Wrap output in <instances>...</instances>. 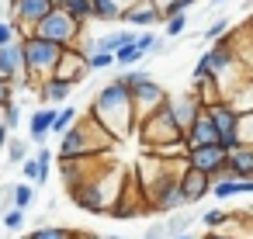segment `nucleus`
<instances>
[{
	"label": "nucleus",
	"instance_id": "nucleus-30",
	"mask_svg": "<svg viewBox=\"0 0 253 239\" xmlns=\"http://www.w3.org/2000/svg\"><path fill=\"white\" fill-rule=\"evenodd\" d=\"M4 149H7V163H18V166H21V163L32 156V146H28V139H18V135H11Z\"/></svg>",
	"mask_w": 253,
	"mask_h": 239
},
{
	"label": "nucleus",
	"instance_id": "nucleus-18",
	"mask_svg": "<svg viewBox=\"0 0 253 239\" xmlns=\"http://www.w3.org/2000/svg\"><path fill=\"white\" fill-rule=\"evenodd\" d=\"M184 142H187V149H194V146H215V142H218L215 125H211V118H208V111H205V108L194 115L191 128L184 132Z\"/></svg>",
	"mask_w": 253,
	"mask_h": 239
},
{
	"label": "nucleus",
	"instance_id": "nucleus-32",
	"mask_svg": "<svg viewBox=\"0 0 253 239\" xmlns=\"http://www.w3.org/2000/svg\"><path fill=\"white\" fill-rule=\"evenodd\" d=\"M0 222H4V229H7L11 236H21V232H25V222H28V218H25V211H18V208H7L4 215H0Z\"/></svg>",
	"mask_w": 253,
	"mask_h": 239
},
{
	"label": "nucleus",
	"instance_id": "nucleus-43",
	"mask_svg": "<svg viewBox=\"0 0 253 239\" xmlns=\"http://www.w3.org/2000/svg\"><path fill=\"white\" fill-rule=\"evenodd\" d=\"M11 191H14V184H0V215L11 208Z\"/></svg>",
	"mask_w": 253,
	"mask_h": 239
},
{
	"label": "nucleus",
	"instance_id": "nucleus-52",
	"mask_svg": "<svg viewBox=\"0 0 253 239\" xmlns=\"http://www.w3.org/2000/svg\"><path fill=\"white\" fill-rule=\"evenodd\" d=\"M218 4H222V0H211V7H218Z\"/></svg>",
	"mask_w": 253,
	"mask_h": 239
},
{
	"label": "nucleus",
	"instance_id": "nucleus-45",
	"mask_svg": "<svg viewBox=\"0 0 253 239\" xmlns=\"http://www.w3.org/2000/svg\"><path fill=\"white\" fill-rule=\"evenodd\" d=\"M142 239H167V232H163V225H149Z\"/></svg>",
	"mask_w": 253,
	"mask_h": 239
},
{
	"label": "nucleus",
	"instance_id": "nucleus-25",
	"mask_svg": "<svg viewBox=\"0 0 253 239\" xmlns=\"http://www.w3.org/2000/svg\"><path fill=\"white\" fill-rule=\"evenodd\" d=\"M225 104H229L236 115H250V111H253V80H243V83L225 97Z\"/></svg>",
	"mask_w": 253,
	"mask_h": 239
},
{
	"label": "nucleus",
	"instance_id": "nucleus-15",
	"mask_svg": "<svg viewBox=\"0 0 253 239\" xmlns=\"http://www.w3.org/2000/svg\"><path fill=\"white\" fill-rule=\"evenodd\" d=\"M201 111V101H198V94L194 90H184V94H177V97H170V115H173V125L180 128V135L191 128V121H194V115Z\"/></svg>",
	"mask_w": 253,
	"mask_h": 239
},
{
	"label": "nucleus",
	"instance_id": "nucleus-36",
	"mask_svg": "<svg viewBox=\"0 0 253 239\" xmlns=\"http://www.w3.org/2000/svg\"><path fill=\"white\" fill-rule=\"evenodd\" d=\"M229 28H232V25H229V18H215V21H211V25H208V28H205L198 39H205V42H218V39H222Z\"/></svg>",
	"mask_w": 253,
	"mask_h": 239
},
{
	"label": "nucleus",
	"instance_id": "nucleus-33",
	"mask_svg": "<svg viewBox=\"0 0 253 239\" xmlns=\"http://www.w3.org/2000/svg\"><path fill=\"white\" fill-rule=\"evenodd\" d=\"M229 215H232V211H225V208H211V211H198V218L205 222V229H208V232H215V229H222V225L229 222Z\"/></svg>",
	"mask_w": 253,
	"mask_h": 239
},
{
	"label": "nucleus",
	"instance_id": "nucleus-31",
	"mask_svg": "<svg viewBox=\"0 0 253 239\" xmlns=\"http://www.w3.org/2000/svg\"><path fill=\"white\" fill-rule=\"evenodd\" d=\"M236 146H253V111L236 118Z\"/></svg>",
	"mask_w": 253,
	"mask_h": 239
},
{
	"label": "nucleus",
	"instance_id": "nucleus-38",
	"mask_svg": "<svg viewBox=\"0 0 253 239\" xmlns=\"http://www.w3.org/2000/svg\"><path fill=\"white\" fill-rule=\"evenodd\" d=\"M18 125H21V101H11V104H4V128L14 132Z\"/></svg>",
	"mask_w": 253,
	"mask_h": 239
},
{
	"label": "nucleus",
	"instance_id": "nucleus-14",
	"mask_svg": "<svg viewBox=\"0 0 253 239\" xmlns=\"http://www.w3.org/2000/svg\"><path fill=\"white\" fill-rule=\"evenodd\" d=\"M125 28H132V32H153L156 25H163V18H160V11L149 4V0H135L132 7H125L122 11V18H118Z\"/></svg>",
	"mask_w": 253,
	"mask_h": 239
},
{
	"label": "nucleus",
	"instance_id": "nucleus-2",
	"mask_svg": "<svg viewBox=\"0 0 253 239\" xmlns=\"http://www.w3.org/2000/svg\"><path fill=\"white\" fill-rule=\"evenodd\" d=\"M125 180H128V173H125L122 166H115V163H101V166H97L84 184L66 187V194H70V201H73L80 211L104 215V211L115 204V198L122 194Z\"/></svg>",
	"mask_w": 253,
	"mask_h": 239
},
{
	"label": "nucleus",
	"instance_id": "nucleus-37",
	"mask_svg": "<svg viewBox=\"0 0 253 239\" xmlns=\"http://www.w3.org/2000/svg\"><path fill=\"white\" fill-rule=\"evenodd\" d=\"M111 66H115L111 52H90L87 56V73H101V70H111Z\"/></svg>",
	"mask_w": 253,
	"mask_h": 239
},
{
	"label": "nucleus",
	"instance_id": "nucleus-1",
	"mask_svg": "<svg viewBox=\"0 0 253 239\" xmlns=\"http://www.w3.org/2000/svg\"><path fill=\"white\" fill-rule=\"evenodd\" d=\"M87 118H90L94 125H101L115 142L132 139V135H135V125H139V121H135V111H132V97H128V90H125L118 80L104 83V87L90 97Z\"/></svg>",
	"mask_w": 253,
	"mask_h": 239
},
{
	"label": "nucleus",
	"instance_id": "nucleus-8",
	"mask_svg": "<svg viewBox=\"0 0 253 239\" xmlns=\"http://www.w3.org/2000/svg\"><path fill=\"white\" fill-rule=\"evenodd\" d=\"M142 198H146V204H149L153 215H170V211H177V208H187L173 177H163V180H160L156 187H149Z\"/></svg>",
	"mask_w": 253,
	"mask_h": 239
},
{
	"label": "nucleus",
	"instance_id": "nucleus-54",
	"mask_svg": "<svg viewBox=\"0 0 253 239\" xmlns=\"http://www.w3.org/2000/svg\"><path fill=\"white\" fill-rule=\"evenodd\" d=\"M250 32H253V18H250Z\"/></svg>",
	"mask_w": 253,
	"mask_h": 239
},
{
	"label": "nucleus",
	"instance_id": "nucleus-5",
	"mask_svg": "<svg viewBox=\"0 0 253 239\" xmlns=\"http://www.w3.org/2000/svg\"><path fill=\"white\" fill-rule=\"evenodd\" d=\"M21 56H25V77L45 80V77H52V70H56L63 49L52 45V42H45V39L28 35V39H21Z\"/></svg>",
	"mask_w": 253,
	"mask_h": 239
},
{
	"label": "nucleus",
	"instance_id": "nucleus-9",
	"mask_svg": "<svg viewBox=\"0 0 253 239\" xmlns=\"http://www.w3.org/2000/svg\"><path fill=\"white\" fill-rule=\"evenodd\" d=\"M104 215H108V218H122V222H125V218H139V215H153V211H149V204H146L142 191L135 187V180L128 177V180H125V187H122V194L115 198V204H111Z\"/></svg>",
	"mask_w": 253,
	"mask_h": 239
},
{
	"label": "nucleus",
	"instance_id": "nucleus-11",
	"mask_svg": "<svg viewBox=\"0 0 253 239\" xmlns=\"http://www.w3.org/2000/svg\"><path fill=\"white\" fill-rule=\"evenodd\" d=\"M128 97H132V111H135V121H139V118L153 115V111L170 97V94H167V90L149 77V80H142L139 87H132V90H128Z\"/></svg>",
	"mask_w": 253,
	"mask_h": 239
},
{
	"label": "nucleus",
	"instance_id": "nucleus-47",
	"mask_svg": "<svg viewBox=\"0 0 253 239\" xmlns=\"http://www.w3.org/2000/svg\"><path fill=\"white\" fill-rule=\"evenodd\" d=\"M7 139H11V132H7L4 125H0V149H4V146H7Z\"/></svg>",
	"mask_w": 253,
	"mask_h": 239
},
{
	"label": "nucleus",
	"instance_id": "nucleus-12",
	"mask_svg": "<svg viewBox=\"0 0 253 239\" xmlns=\"http://www.w3.org/2000/svg\"><path fill=\"white\" fill-rule=\"evenodd\" d=\"M208 111V118H211V125H215V135H218V146L229 153L232 146H236V111L225 104V101H215V104H208L205 108Z\"/></svg>",
	"mask_w": 253,
	"mask_h": 239
},
{
	"label": "nucleus",
	"instance_id": "nucleus-7",
	"mask_svg": "<svg viewBox=\"0 0 253 239\" xmlns=\"http://www.w3.org/2000/svg\"><path fill=\"white\" fill-rule=\"evenodd\" d=\"M49 11H56V0H7V21L14 25L18 42L28 39L32 28H35Z\"/></svg>",
	"mask_w": 253,
	"mask_h": 239
},
{
	"label": "nucleus",
	"instance_id": "nucleus-21",
	"mask_svg": "<svg viewBox=\"0 0 253 239\" xmlns=\"http://www.w3.org/2000/svg\"><path fill=\"white\" fill-rule=\"evenodd\" d=\"M56 163H59V177H63L66 187L84 184V180L101 166V159H56Z\"/></svg>",
	"mask_w": 253,
	"mask_h": 239
},
{
	"label": "nucleus",
	"instance_id": "nucleus-50",
	"mask_svg": "<svg viewBox=\"0 0 253 239\" xmlns=\"http://www.w3.org/2000/svg\"><path fill=\"white\" fill-rule=\"evenodd\" d=\"M201 239H218V236H211V232H205V236H201Z\"/></svg>",
	"mask_w": 253,
	"mask_h": 239
},
{
	"label": "nucleus",
	"instance_id": "nucleus-20",
	"mask_svg": "<svg viewBox=\"0 0 253 239\" xmlns=\"http://www.w3.org/2000/svg\"><path fill=\"white\" fill-rule=\"evenodd\" d=\"M21 77H25V56H21V42H11V45H4V49H0V80L14 83V80H21Z\"/></svg>",
	"mask_w": 253,
	"mask_h": 239
},
{
	"label": "nucleus",
	"instance_id": "nucleus-23",
	"mask_svg": "<svg viewBox=\"0 0 253 239\" xmlns=\"http://www.w3.org/2000/svg\"><path fill=\"white\" fill-rule=\"evenodd\" d=\"M194 222H198V211H191V208H177V211L167 215L163 232H167V239H173V236H180V232H191Z\"/></svg>",
	"mask_w": 253,
	"mask_h": 239
},
{
	"label": "nucleus",
	"instance_id": "nucleus-28",
	"mask_svg": "<svg viewBox=\"0 0 253 239\" xmlns=\"http://www.w3.org/2000/svg\"><path fill=\"white\" fill-rule=\"evenodd\" d=\"M90 7H94V21H104V25H118L122 11L115 0H90Z\"/></svg>",
	"mask_w": 253,
	"mask_h": 239
},
{
	"label": "nucleus",
	"instance_id": "nucleus-13",
	"mask_svg": "<svg viewBox=\"0 0 253 239\" xmlns=\"http://www.w3.org/2000/svg\"><path fill=\"white\" fill-rule=\"evenodd\" d=\"M52 77L63 80V83H70V87L84 83V80L90 77V73H87V56H84L80 49H63V56H59V63H56Z\"/></svg>",
	"mask_w": 253,
	"mask_h": 239
},
{
	"label": "nucleus",
	"instance_id": "nucleus-3",
	"mask_svg": "<svg viewBox=\"0 0 253 239\" xmlns=\"http://www.w3.org/2000/svg\"><path fill=\"white\" fill-rule=\"evenodd\" d=\"M115 146H118V142H115L101 125H94V121L84 115V118H77V121L70 125V132L59 135V153H56V159H101V156H108Z\"/></svg>",
	"mask_w": 253,
	"mask_h": 239
},
{
	"label": "nucleus",
	"instance_id": "nucleus-29",
	"mask_svg": "<svg viewBox=\"0 0 253 239\" xmlns=\"http://www.w3.org/2000/svg\"><path fill=\"white\" fill-rule=\"evenodd\" d=\"M28 239H73L77 229H66V225H35L32 232H25Z\"/></svg>",
	"mask_w": 253,
	"mask_h": 239
},
{
	"label": "nucleus",
	"instance_id": "nucleus-4",
	"mask_svg": "<svg viewBox=\"0 0 253 239\" xmlns=\"http://www.w3.org/2000/svg\"><path fill=\"white\" fill-rule=\"evenodd\" d=\"M135 135H139L142 149H156V146H170V142L184 139V135H180V128L173 125V115H170V97H167V101H163L153 115L139 118Z\"/></svg>",
	"mask_w": 253,
	"mask_h": 239
},
{
	"label": "nucleus",
	"instance_id": "nucleus-42",
	"mask_svg": "<svg viewBox=\"0 0 253 239\" xmlns=\"http://www.w3.org/2000/svg\"><path fill=\"white\" fill-rule=\"evenodd\" d=\"M11 42H18V32H14V25L7 18H0V49L11 45Z\"/></svg>",
	"mask_w": 253,
	"mask_h": 239
},
{
	"label": "nucleus",
	"instance_id": "nucleus-40",
	"mask_svg": "<svg viewBox=\"0 0 253 239\" xmlns=\"http://www.w3.org/2000/svg\"><path fill=\"white\" fill-rule=\"evenodd\" d=\"M184 25H187V14H177V18H167L163 21V39H180L184 35Z\"/></svg>",
	"mask_w": 253,
	"mask_h": 239
},
{
	"label": "nucleus",
	"instance_id": "nucleus-10",
	"mask_svg": "<svg viewBox=\"0 0 253 239\" xmlns=\"http://www.w3.org/2000/svg\"><path fill=\"white\" fill-rule=\"evenodd\" d=\"M187 163H191V170L215 180V177L225 173V149L218 142L215 146H194V149H187Z\"/></svg>",
	"mask_w": 253,
	"mask_h": 239
},
{
	"label": "nucleus",
	"instance_id": "nucleus-51",
	"mask_svg": "<svg viewBox=\"0 0 253 239\" xmlns=\"http://www.w3.org/2000/svg\"><path fill=\"white\" fill-rule=\"evenodd\" d=\"M0 125H4V104H0Z\"/></svg>",
	"mask_w": 253,
	"mask_h": 239
},
{
	"label": "nucleus",
	"instance_id": "nucleus-22",
	"mask_svg": "<svg viewBox=\"0 0 253 239\" xmlns=\"http://www.w3.org/2000/svg\"><path fill=\"white\" fill-rule=\"evenodd\" d=\"M52 118H56V108H35L32 118H28V139L42 146L45 135H49V128H52Z\"/></svg>",
	"mask_w": 253,
	"mask_h": 239
},
{
	"label": "nucleus",
	"instance_id": "nucleus-19",
	"mask_svg": "<svg viewBox=\"0 0 253 239\" xmlns=\"http://www.w3.org/2000/svg\"><path fill=\"white\" fill-rule=\"evenodd\" d=\"M177 187H180L184 204H198L201 198H208V191H211V177H205V173H198V170H187V173L177 180Z\"/></svg>",
	"mask_w": 253,
	"mask_h": 239
},
{
	"label": "nucleus",
	"instance_id": "nucleus-27",
	"mask_svg": "<svg viewBox=\"0 0 253 239\" xmlns=\"http://www.w3.org/2000/svg\"><path fill=\"white\" fill-rule=\"evenodd\" d=\"M11 208H18V211L28 215V208H35V187H32V184H14V191H11Z\"/></svg>",
	"mask_w": 253,
	"mask_h": 239
},
{
	"label": "nucleus",
	"instance_id": "nucleus-16",
	"mask_svg": "<svg viewBox=\"0 0 253 239\" xmlns=\"http://www.w3.org/2000/svg\"><path fill=\"white\" fill-rule=\"evenodd\" d=\"M70 94H73V87L56 77H45L35 83V97L42 101V108H63V104H70Z\"/></svg>",
	"mask_w": 253,
	"mask_h": 239
},
{
	"label": "nucleus",
	"instance_id": "nucleus-53",
	"mask_svg": "<svg viewBox=\"0 0 253 239\" xmlns=\"http://www.w3.org/2000/svg\"><path fill=\"white\" fill-rule=\"evenodd\" d=\"M14 239H28V236H25V232H21V236H14Z\"/></svg>",
	"mask_w": 253,
	"mask_h": 239
},
{
	"label": "nucleus",
	"instance_id": "nucleus-26",
	"mask_svg": "<svg viewBox=\"0 0 253 239\" xmlns=\"http://www.w3.org/2000/svg\"><path fill=\"white\" fill-rule=\"evenodd\" d=\"M80 118V111L73 108V104H63V108H56V118H52V128H49V135H63V132H70V125Z\"/></svg>",
	"mask_w": 253,
	"mask_h": 239
},
{
	"label": "nucleus",
	"instance_id": "nucleus-6",
	"mask_svg": "<svg viewBox=\"0 0 253 239\" xmlns=\"http://www.w3.org/2000/svg\"><path fill=\"white\" fill-rule=\"evenodd\" d=\"M32 35L52 42V45H59V49H73V45L80 42V35H84V25H77V21L66 18L63 11H49V14L32 28Z\"/></svg>",
	"mask_w": 253,
	"mask_h": 239
},
{
	"label": "nucleus",
	"instance_id": "nucleus-44",
	"mask_svg": "<svg viewBox=\"0 0 253 239\" xmlns=\"http://www.w3.org/2000/svg\"><path fill=\"white\" fill-rule=\"evenodd\" d=\"M14 101V87L7 80H0V104H11Z\"/></svg>",
	"mask_w": 253,
	"mask_h": 239
},
{
	"label": "nucleus",
	"instance_id": "nucleus-35",
	"mask_svg": "<svg viewBox=\"0 0 253 239\" xmlns=\"http://www.w3.org/2000/svg\"><path fill=\"white\" fill-rule=\"evenodd\" d=\"M149 77H153L149 70H122L115 80H118L125 90H132V87H139V83H142V80H149Z\"/></svg>",
	"mask_w": 253,
	"mask_h": 239
},
{
	"label": "nucleus",
	"instance_id": "nucleus-41",
	"mask_svg": "<svg viewBox=\"0 0 253 239\" xmlns=\"http://www.w3.org/2000/svg\"><path fill=\"white\" fill-rule=\"evenodd\" d=\"M111 59H115V66H135V63H139L142 56L135 52V45H128V49H118V52H115Z\"/></svg>",
	"mask_w": 253,
	"mask_h": 239
},
{
	"label": "nucleus",
	"instance_id": "nucleus-46",
	"mask_svg": "<svg viewBox=\"0 0 253 239\" xmlns=\"http://www.w3.org/2000/svg\"><path fill=\"white\" fill-rule=\"evenodd\" d=\"M73 239H104V236H101V232H80V229H77Z\"/></svg>",
	"mask_w": 253,
	"mask_h": 239
},
{
	"label": "nucleus",
	"instance_id": "nucleus-48",
	"mask_svg": "<svg viewBox=\"0 0 253 239\" xmlns=\"http://www.w3.org/2000/svg\"><path fill=\"white\" fill-rule=\"evenodd\" d=\"M115 4H118V11H125V7H132V4H135V0H115Z\"/></svg>",
	"mask_w": 253,
	"mask_h": 239
},
{
	"label": "nucleus",
	"instance_id": "nucleus-39",
	"mask_svg": "<svg viewBox=\"0 0 253 239\" xmlns=\"http://www.w3.org/2000/svg\"><path fill=\"white\" fill-rule=\"evenodd\" d=\"M198 0H170V4L160 11V18L167 21V18H177V14H187V7H194Z\"/></svg>",
	"mask_w": 253,
	"mask_h": 239
},
{
	"label": "nucleus",
	"instance_id": "nucleus-34",
	"mask_svg": "<svg viewBox=\"0 0 253 239\" xmlns=\"http://www.w3.org/2000/svg\"><path fill=\"white\" fill-rule=\"evenodd\" d=\"M191 83H194V90L205 87V83H211V70H208V56H205V52H201V59H198L194 70H191Z\"/></svg>",
	"mask_w": 253,
	"mask_h": 239
},
{
	"label": "nucleus",
	"instance_id": "nucleus-24",
	"mask_svg": "<svg viewBox=\"0 0 253 239\" xmlns=\"http://www.w3.org/2000/svg\"><path fill=\"white\" fill-rule=\"evenodd\" d=\"M56 11H63L66 18H73L77 25H90L94 21V7H90V0H56Z\"/></svg>",
	"mask_w": 253,
	"mask_h": 239
},
{
	"label": "nucleus",
	"instance_id": "nucleus-49",
	"mask_svg": "<svg viewBox=\"0 0 253 239\" xmlns=\"http://www.w3.org/2000/svg\"><path fill=\"white\" fill-rule=\"evenodd\" d=\"M173 239H198V232H180V236H173Z\"/></svg>",
	"mask_w": 253,
	"mask_h": 239
},
{
	"label": "nucleus",
	"instance_id": "nucleus-17",
	"mask_svg": "<svg viewBox=\"0 0 253 239\" xmlns=\"http://www.w3.org/2000/svg\"><path fill=\"white\" fill-rule=\"evenodd\" d=\"M236 180H253V146H232L225 153V173Z\"/></svg>",
	"mask_w": 253,
	"mask_h": 239
}]
</instances>
